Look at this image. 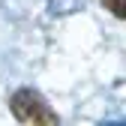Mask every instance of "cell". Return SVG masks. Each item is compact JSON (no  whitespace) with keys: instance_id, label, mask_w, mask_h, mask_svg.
Instances as JSON below:
<instances>
[{"instance_id":"1","label":"cell","mask_w":126,"mask_h":126,"mask_svg":"<svg viewBox=\"0 0 126 126\" xmlns=\"http://www.w3.org/2000/svg\"><path fill=\"white\" fill-rule=\"evenodd\" d=\"M9 111H12L15 120L24 123V126H57V114H54V108L45 102L36 90H30V87H21V90L12 93V99H9Z\"/></svg>"},{"instance_id":"2","label":"cell","mask_w":126,"mask_h":126,"mask_svg":"<svg viewBox=\"0 0 126 126\" xmlns=\"http://www.w3.org/2000/svg\"><path fill=\"white\" fill-rule=\"evenodd\" d=\"M102 6L114 15V18H120V21H126V0H102Z\"/></svg>"}]
</instances>
